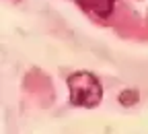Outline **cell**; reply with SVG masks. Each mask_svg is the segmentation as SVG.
I'll list each match as a JSON object with an SVG mask.
<instances>
[{"label": "cell", "instance_id": "6da1fadb", "mask_svg": "<svg viewBox=\"0 0 148 134\" xmlns=\"http://www.w3.org/2000/svg\"><path fill=\"white\" fill-rule=\"evenodd\" d=\"M70 103L76 107H97L103 99V85L92 72L78 70L68 76Z\"/></svg>", "mask_w": 148, "mask_h": 134}, {"label": "cell", "instance_id": "7a4b0ae2", "mask_svg": "<svg viewBox=\"0 0 148 134\" xmlns=\"http://www.w3.org/2000/svg\"><path fill=\"white\" fill-rule=\"evenodd\" d=\"M88 17L97 19V21H105L111 17L115 6V0H74Z\"/></svg>", "mask_w": 148, "mask_h": 134}]
</instances>
